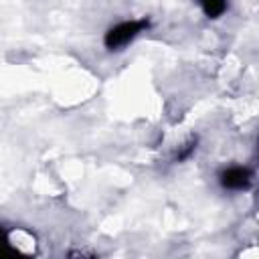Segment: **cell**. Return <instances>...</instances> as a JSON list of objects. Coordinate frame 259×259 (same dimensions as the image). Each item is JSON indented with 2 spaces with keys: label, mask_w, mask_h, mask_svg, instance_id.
<instances>
[{
  "label": "cell",
  "mask_w": 259,
  "mask_h": 259,
  "mask_svg": "<svg viewBox=\"0 0 259 259\" xmlns=\"http://www.w3.org/2000/svg\"><path fill=\"white\" fill-rule=\"evenodd\" d=\"M148 26V20H127V22H121V24H117V26H113V28H109L107 30V34H105V47L107 49H117V47H121V45H125V42H130L140 30H144Z\"/></svg>",
  "instance_id": "1"
},
{
  "label": "cell",
  "mask_w": 259,
  "mask_h": 259,
  "mask_svg": "<svg viewBox=\"0 0 259 259\" xmlns=\"http://www.w3.org/2000/svg\"><path fill=\"white\" fill-rule=\"evenodd\" d=\"M249 182H251V172L247 168H241V166H233L221 174V184L225 188H231V190L247 188Z\"/></svg>",
  "instance_id": "2"
},
{
  "label": "cell",
  "mask_w": 259,
  "mask_h": 259,
  "mask_svg": "<svg viewBox=\"0 0 259 259\" xmlns=\"http://www.w3.org/2000/svg\"><path fill=\"white\" fill-rule=\"evenodd\" d=\"M200 4H202V10H204V14L208 18L221 16L225 12V8H227V2L225 0H200Z\"/></svg>",
  "instance_id": "3"
}]
</instances>
